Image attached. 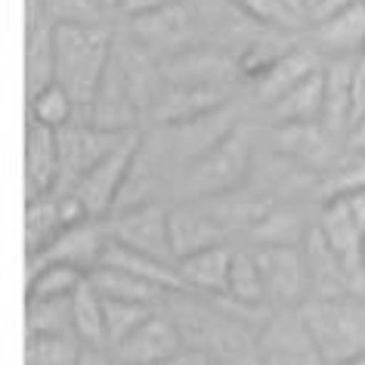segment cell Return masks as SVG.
Masks as SVG:
<instances>
[{
    "label": "cell",
    "instance_id": "cell-30",
    "mask_svg": "<svg viewBox=\"0 0 365 365\" xmlns=\"http://www.w3.org/2000/svg\"><path fill=\"white\" fill-rule=\"evenodd\" d=\"M235 4H239L251 19H257L260 25H269V29H279V31H294L300 22H309L288 0H235Z\"/></svg>",
    "mask_w": 365,
    "mask_h": 365
},
{
    "label": "cell",
    "instance_id": "cell-20",
    "mask_svg": "<svg viewBox=\"0 0 365 365\" xmlns=\"http://www.w3.org/2000/svg\"><path fill=\"white\" fill-rule=\"evenodd\" d=\"M71 322H75V337L87 350H108L103 294L90 279L71 294Z\"/></svg>",
    "mask_w": 365,
    "mask_h": 365
},
{
    "label": "cell",
    "instance_id": "cell-10",
    "mask_svg": "<svg viewBox=\"0 0 365 365\" xmlns=\"http://www.w3.org/2000/svg\"><path fill=\"white\" fill-rule=\"evenodd\" d=\"M108 245L106 220H81L75 226H68L53 245H47L38 257L29 260V267H41V263H71V267L93 272L103 260V251Z\"/></svg>",
    "mask_w": 365,
    "mask_h": 365
},
{
    "label": "cell",
    "instance_id": "cell-33",
    "mask_svg": "<svg viewBox=\"0 0 365 365\" xmlns=\"http://www.w3.org/2000/svg\"><path fill=\"white\" fill-rule=\"evenodd\" d=\"M344 143H346L350 158H362V155H365V115L359 118V121H353V127L344 136Z\"/></svg>",
    "mask_w": 365,
    "mask_h": 365
},
{
    "label": "cell",
    "instance_id": "cell-22",
    "mask_svg": "<svg viewBox=\"0 0 365 365\" xmlns=\"http://www.w3.org/2000/svg\"><path fill=\"white\" fill-rule=\"evenodd\" d=\"M90 279V272L71 263H41L29 267V297L25 300H59L71 297Z\"/></svg>",
    "mask_w": 365,
    "mask_h": 365
},
{
    "label": "cell",
    "instance_id": "cell-35",
    "mask_svg": "<svg viewBox=\"0 0 365 365\" xmlns=\"http://www.w3.org/2000/svg\"><path fill=\"white\" fill-rule=\"evenodd\" d=\"M164 365H217V359L211 353H205V350H182Z\"/></svg>",
    "mask_w": 365,
    "mask_h": 365
},
{
    "label": "cell",
    "instance_id": "cell-8",
    "mask_svg": "<svg viewBox=\"0 0 365 365\" xmlns=\"http://www.w3.org/2000/svg\"><path fill=\"white\" fill-rule=\"evenodd\" d=\"M182 350H186V337L180 325L155 309L121 346H115L112 359L118 365H164Z\"/></svg>",
    "mask_w": 365,
    "mask_h": 365
},
{
    "label": "cell",
    "instance_id": "cell-11",
    "mask_svg": "<svg viewBox=\"0 0 365 365\" xmlns=\"http://www.w3.org/2000/svg\"><path fill=\"white\" fill-rule=\"evenodd\" d=\"M59 170V130H50L29 118V127H25V192H29V202L56 192Z\"/></svg>",
    "mask_w": 365,
    "mask_h": 365
},
{
    "label": "cell",
    "instance_id": "cell-32",
    "mask_svg": "<svg viewBox=\"0 0 365 365\" xmlns=\"http://www.w3.org/2000/svg\"><path fill=\"white\" fill-rule=\"evenodd\" d=\"M362 4V0H316V4H309L307 10V19L309 22H322V19H331V16L350 10V6Z\"/></svg>",
    "mask_w": 365,
    "mask_h": 365
},
{
    "label": "cell",
    "instance_id": "cell-15",
    "mask_svg": "<svg viewBox=\"0 0 365 365\" xmlns=\"http://www.w3.org/2000/svg\"><path fill=\"white\" fill-rule=\"evenodd\" d=\"M230 263H232V248H226V245H214V248L195 251V254H189V257L177 260V276L182 282V291L226 297Z\"/></svg>",
    "mask_w": 365,
    "mask_h": 365
},
{
    "label": "cell",
    "instance_id": "cell-14",
    "mask_svg": "<svg viewBox=\"0 0 365 365\" xmlns=\"http://www.w3.org/2000/svg\"><path fill=\"white\" fill-rule=\"evenodd\" d=\"M170 226V248L173 260H182L195 251L223 245L226 230L211 211H198V207H170L168 214Z\"/></svg>",
    "mask_w": 365,
    "mask_h": 365
},
{
    "label": "cell",
    "instance_id": "cell-12",
    "mask_svg": "<svg viewBox=\"0 0 365 365\" xmlns=\"http://www.w3.org/2000/svg\"><path fill=\"white\" fill-rule=\"evenodd\" d=\"M322 68V56L309 47H288L276 62H269L267 68L254 78V96L260 99L263 106L279 103L288 90H294L297 84H304L309 75Z\"/></svg>",
    "mask_w": 365,
    "mask_h": 365
},
{
    "label": "cell",
    "instance_id": "cell-3",
    "mask_svg": "<svg viewBox=\"0 0 365 365\" xmlns=\"http://www.w3.org/2000/svg\"><path fill=\"white\" fill-rule=\"evenodd\" d=\"M316 232L322 235L328 251L344 263V269L359 285L365 279V189L325 198Z\"/></svg>",
    "mask_w": 365,
    "mask_h": 365
},
{
    "label": "cell",
    "instance_id": "cell-42",
    "mask_svg": "<svg viewBox=\"0 0 365 365\" xmlns=\"http://www.w3.org/2000/svg\"><path fill=\"white\" fill-rule=\"evenodd\" d=\"M362 4H365V0H362Z\"/></svg>",
    "mask_w": 365,
    "mask_h": 365
},
{
    "label": "cell",
    "instance_id": "cell-7",
    "mask_svg": "<svg viewBox=\"0 0 365 365\" xmlns=\"http://www.w3.org/2000/svg\"><path fill=\"white\" fill-rule=\"evenodd\" d=\"M168 214L158 202H145L136 207H127V211H115L112 217H106V232L108 239L124 245V248H133L140 254H149V257L173 260V248H170V226H168Z\"/></svg>",
    "mask_w": 365,
    "mask_h": 365
},
{
    "label": "cell",
    "instance_id": "cell-29",
    "mask_svg": "<svg viewBox=\"0 0 365 365\" xmlns=\"http://www.w3.org/2000/svg\"><path fill=\"white\" fill-rule=\"evenodd\" d=\"M103 309H106V341H108V353L115 346H121L145 319L155 313V307L149 304H136V300H115V297H103Z\"/></svg>",
    "mask_w": 365,
    "mask_h": 365
},
{
    "label": "cell",
    "instance_id": "cell-40",
    "mask_svg": "<svg viewBox=\"0 0 365 365\" xmlns=\"http://www.w3.org/2000/svg\"><path fill=\"white\" fill-rule=\"evenodd\" d=\"M359 59H365V53H362V56H359Z\"/></svg>",
    "mask_w": 365,
    "mask_h": 365
},
{
    "label": "cell",
    "instance_id": "cell-31",
    "mask_svg": "<svg viewBox=\"0 0 365 365\" xmlns=\"http://www.w3.org/2000/svg\"><path fill=\"white\" fill-rule=\"evenodd\" d=\"M350 106H353V121L365 115V59L353 62V81H350ZM350 121V127H353Z\"/></svg>",
    "mask_w": 365,
    "mask_h": 365
},
{
    "label": "cell",
    "instance_id": "cell-36",
    "mask_svg": "<svg viewBox=\"0 0 365 365\" xmlns=\"http://www.w3.org/2000/svg\"><path fill=\"white\" fill-rule=\"evenodd\" d=\"M78 365H118L112 359V353L108 350H84V356H81Z\"/></svg>",
    "mask_w": 365,
    "mask_h": 365
},
{
    "label": "cell",
    "instance_id": "cell-37",
    "mask_svg": "<svg viewBox=\"0 0 365 365\" xmlns=\"http://www.w3.org/2000/svg\"><path fill=\"white\" fill-rule=\"evenodd\" d=\"M93 4H96V6H103V10H115V6L121 10L124 0H93Z\"/></svg>",
    "mask_w": 365,
    "mask_h": 365
},
{
    "label": "cell",
    "instance_id": "cell-24",
    "mask_svg": "<svg viewBox=\"0 0 365 365\" xmlns=\"http://www.w3.org/2000/svg\"><path fill=\"white\" fill-rule=\"evenodd\" d=\"M226 300L239 307H263L267 304V288L257 267V257L251 251H232L230 263V285H226Z\"/></svg>",
    "mask_w": 365,
    "mask_h": 365
},
{
    "label": "cell",
    "instance_id": "cell-9",
    "mask_svg": "<svg viewBox=\"0 0 365 365\" xmlns=\"http://www.w3.org/2000/svg\"><path fill=\"white\" fill-rule=\"evenodd\" d=\"M251 158V143L242 130H232L223 143H217L211 152L195 161L192 186L202 195H226L235 182L242 180L245 168Z\"/></svg>",
    "mask_w": 365,
    "mask_h": 365
},
{
    "label": "cell",
    "instance_id": "cell-4",
    "mask_svg": "<svg viewBox=\"0 0 365 365\" xmlns=\"http://www.w3.org/2000/svg\"><path fill=\"white\" fill-rule=\"evenodd\" d=\"M254 257H257L269 304L300 307L313 297V272L300 245H257Z\"/></svg>",
    "mask_w": 365,
    "mask_h": 365
},
{
    "label": "cell",
    "instance_id": "cell-17",
    "mask_svg": "<svg viewBox=\"0 0 365 365\" xmlns=\"http://www.w3.org/2000/svg\"><path fill=\"white\" fill-rule=\"evenodd\" d=\"M99 267L124 269V272H130V276H136V279H145V282H152V285L170 291V294L173 291H182V282L177 276V263H168V260L149 257V254H140L133 248H124V245H118L112 239H108V245H106Z\"/></svg>",
    "mask_w": 365,
    "mask_h": 365
},
{
    "label": "cell",
    "instance_id": "cell-34",
    "mask_svg": "<svg viewBox=\"0 0 365 365\" xmlns=\"http://www.w3.org/2000/svg\"><path fill=\"white\" fill-rule=\"evenodd\" d=\"M170 4H177V0H124L121 10L127 16H145V13H155V10H161V6H170Z\"/></svg>",
    "mask_w": 365,
    "mask_h": 365
},
{
    "label": "cell",
    "instance_id": "cell-1",
    "mask_svg": "<svg viewBox=\"0 0 365 365\" xmlns=\"http://www.w3.org/2000/svg\"><path fill=\"white\" fill-rule=\"evenodd\" d=\"M53 56H56V84L68 90L78 112H90L108 66H112V38L96 22H53Z\"/></svg>",
    "mask_w": 365,
    "mask_h": 365
},
{
    "label": "cell",
    "instance_id": "cell-23",
    "mask_svg": "<svg viewBox=\"0 0 365 365\" xmlns=\"http://www.w3.org/2000/svg\"><path fill=\"white\" fill-rule=\"evenodd\" d=\"M56 84V56H53V25H38L29 29V41H25V87L29 96L38 90Z\"/></svg>",
    "mask_w": 365,
    "mask_h": 365
},
{
    "label": "cell",
    "instance_id": "cell-28",
    "mask_svg": "<svg viewBox=\"0 0 365 365\" xmlns=\"http://www.w3.org/2000/svg\"><path fill=\"white\" fill-rule=\"evenodd\" d=\"M25 331L29 334H68V337H75L71 297L25 300Z\"/></svg>",
    "mask_w": 365,
    "mask_h": 365
},
{
    "label": "cell",
    "instance_id": "cell-38",
    "mask_svg": "<svg viewBox=\"0 0 365 365\" xmlns=\"http://www.w3.org/2000/svg\"><path fill=\"white\" fill-rule=\"evenodd\" d=\"M344 365H365V350H362L359 356H353V359H346Z\"/></svg>",
    "mask_w": 365,
    "mask_h": 365
},
{
    "label": "cell",
    "instance_id": "cell-39",
    "mask_svg": "<svg viewBox=\"0 0 365 365\" xmlns=\"http://www.w3.org/2000/svg\"><path fill=\"white\" fill-rule=\"evenodd\" d=\"M309 4H316V0H307V10H309Z\"/></svg>",
    "mask_w": 365,
    "mask_h": 365
},
{
    "label": "cell",
    "instance_id": "cell-13",
    "mask_svg": "<svg viewBox=\"0 0 365 365\" xmlns=\"http://www.w3.org/2000/svg\"><path fill=\"white\" fill-rule=\"evenodd\" d=\"M316 53L328 59H359L365 53V4L331 16V19L313 22Z\"/></svg>",
    "mask_w": 365,
    "mask_h": 365
},
{
    "label": "cell",
    "instance_id": "cell-26",
    "mask_svg": "<svg viewBox=\"0 0 365 365\" xmlns=\"http://www.w3.org/2000/svg\"><path fill=\"white\" fill-rule=\"evenodd\" d=\"M334 140V133H328L322 124H285L276 127V143L294 158H304L309 164H319L322 155L328 152V143Z\"/></svg>",
    "mask_w": 365,
    "mask_h": 365
},
{
    "label": "cell",
    "instance_id": "cell-6",
    "mask_svg": "<svg viewBox=\"0 0 365 365\" xmlns=\"http://www.w3.org/2000/svg\"><path fill=\"white\" fill-rule=\"evenodd\" d=\"M124 136H130V133L106 130V127H99L93 121H75V124H68L66 130H59L62 170H59L56 192H71L108 152L124 143Z\"/></svg>",
    "mask_w": 365,
    "mask_h": 365
},
{
    "label": "cell",
    "instance_id": "cell-41",
    "mask_svg": "<svg viewBox=\"0 0 365 365\" xmlns=\"http://www.w3.org/2000/svg\"><path fill=\"white\" fill-rule=\"evenodd\" d=\"M362 257H365V251H362Z\"/></svg>",
    "mask_w": 365,
    "mask_h": 365
},
{
    "label": "cell",
    "instance_id": "cell-2",
    "mask_svg": "<svg viewBox=\"0 0 365 365\" xmlns=\"http://www.w3.org/2000/svg\"><path fill=\"white\" fill-rule=\"evenodd\" d=\"M297 316L322 365H344L365 350V309L350 294H313Z\"/></svg>",
    "mask_w": 365,
    "mask_h": 365
},
{
    "label": "cell",
    "instance_id": "cell-16",
    "mask_svg": "<svg viewBox=\"0 0 365 365\" xmlns=\"http://www.w3.org/2000/svg\"><path fill=\"white\" fill-rule=\"evenodd\" d=\"M322 108H325V66L309 75L304 84L288 90L279 103H272L267 112L276 121V127L285 124H322Z\"/></svg>",
    "mask_w": 365,
    "mask_h": 365
},
{
    "label": "cell",
    "instance_id": "cell-19",
    "mask_svg": "<svg viewBox=\"0 0 365 365\" xmlns=\"http://www.w3.org/2000/svg\"><path fill=\"white\" fill-rule=\"evenodd\" d=\"M133 31L149 50H182V43L189 41V19L186 10L177 4L161 6L155 13L133 16Z\"/></svg>",
    "mask_w": 365,
    "mask_h": 365
},
{
    "label": "cell",
    "instance_id": "cell-5",
    "mask_svg": "<svg viewBox=\"0 0 365 365\" xmlns=\"http://www.w3.org/2000/svg\"><path fill=\"white\" fill-rule=\"evenodd\" d=\"M140 143H143L140 133L124 136V143L118 145V149L108 152L106 158L99 161L75 189H71V195L81 202V207L87 211V217H93V220H106V217H112L118 198H121L124 180H127V173H130V168H133L136 152H140Z\"/></svg>",
    "mask_w": 365,
    "mask_h": 365
},
{
    "label": "cell",
    "instance_id": "cell-27",
    "mask_svg": "<svg viewBox=\"0 0 365 365\" xmlns=\"http://www.w3.org/2000/svg\"><path fill=\"white\" fill-rule=\"evenodd\" d=\"M87 346L68 334H29L25 365H78Z\"/></svg>",
    "mask_w": 365,
    "mask_h": 365
},
{
    "label": "cell",
    "instance_id": "cell-25",
    "mask_svg": "<svg viewBox=\"0 0 365 365\" xmlns=\"http://www.w3.org/2000/svg\"><path fill=\"white\" fill-rule=\"evenodd\" d=\"M75 115H81L78 103L68 96V90L59 84H50V87L38 90L34 96H29V118L43 127H50V130H66L68 124H75Z\"/></svg>",
    "mask_w": 365,
    "mask_h": 365
},
{
    "label": "cell",
    "instance_id": "cell-21",
    "mask_svg": "<svg viewBox=\"0 0 365 365\" xmlns=\"http://www.w3.org/2000/svg\"><path fill=\"white\" fill-rule=\"evenodd\" d=\"M90 282H93L103 297L136 300V304H149V307L164 300V294H170V291L152 285V282H145V279H136L124 269H115V267H96L93 272H90ZM173 294H180V291H173Z\"/></svg>",
    "mask_w": 365,
    "mask_h": 365
},
{
    "label": "cell",
    "instance_id": "cell-18",
    "mask_svg": "<svg viewBox=\"0 0 365 365\" xmlns=\"http://www.w3.org/2000/svg\"><path fill=\"white\" fill-rule=\"evenodd\" d=\"M353 62L356 59H328L325 62V108H322V127L334 136H346L353 121L350 106V81H353Z\"/></svg>",
    "mask_w": 365,
    "mask_h": 365
}]
</instances>
